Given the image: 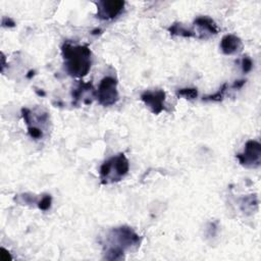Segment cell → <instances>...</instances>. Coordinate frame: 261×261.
<instances>
[{
	"mask_svg": "<svg viewBox=\"0 0 261 261\" xmlns=\"http://www.w3.org/2000/svg\"><path fill=\"white\" fill-rule=\"evenodd\" d=\"M129 163L123 153L117 154L104 161L100 167V179L103 185L121 180L128 172Z\"/></svg>",
	"mask_w": 261,
	"mask_h": 261,
	"instance_id": "cell-3",
	"label": "cell"
},
{
	"mask_svg": "<svg viewBox=\"0 0 261 261\" xmlns=\"http://www.w3.org/2000/svg\"><path fill=\"white\" fill-rule=\"evenodd\" d=\"M141 100L153 114H159L165 108V92L163 90L145 91L141 95Z\"/></svg>",
	"mask_w": 261,
	"mask_h": 261,
	"instance_id": "cell-6",
	"label": "cell"
},
{
	"mask_svg": "<svg viewBox=\"0 0 261 261\" xmlns=\"http://www.w3.org/2000/svg\"><path fill=\"white\" fill-rule=\"evenodd\" d=\"M61 53L65 71L74 77H83L91 69L92 52L88 46L75 45L69 41L63 43Z\"/></svg>",
	"mask_w": 261,
	"mask_h": 261,
	"instance_id": "cell-2",
	"label": "cell"
},
{
	"mask_svg": "<svg viewBox=\"0 0 261 261\" xmlns=\"http://www.w3.org/2000/svg\"><path fill=\"white\" fill-rule=\"evenodd\" d=\"M176 95L188 100H193L198 97V90L197 88H184L177 90Z\"/></svg>",
	"mask_w": 261,
	"mask_h": 261,
	"instance_id": "cell-11",
	"label": "cell"
},
{
	"mask_svg": "<svg viewBox=\"0 0 261 261\" xmlns=\"http://www.w3.org/2000/svg\"><path fill=\"white\" fill-rule=\"evenodd\" d=\"M51 203H52V198L50 195H45L42 197V199L39 201L38 203V207L39 209L46 211L51 207Z\"/></svg>",
	"mask_w": 261,
	"mask_h": 261,
	"instance_id": "cell-13",
	"label": "cell"
},
{
	"mask_svg": "<svg viewBox=\"0 0 261 261\" xmlns=\"http://www.w3.org/2000/svg\"><path fill=\"white\" fill-rule=\"evenodd\" d=\"M140 237L128 226H119L110 230L106 237V251L104 258L107 260H121L125 251L139 247Z\"/></svg>",
	"mask_w": 261,
	"mask_h": 261,
	"instance_id": "cell-1",
	"label": "cell"
},
{
	"mask_svg": "<svg viewBox=\"0 0 261 261\" xmlns=\"http://www.w3.org/2000/svg\"><path fill=\"white\" fill-rule=\"evenodd\" d=\"M220 49L225 55H232L239 53L243 49V42L239 37L232 34L225 35L220 41Z\"/></svg>",
	"mask_w": 261,
	"mask_h": 261,
	"instance_id": "cell-9",
	"label": "cell"
},
{
	"mask_svg": "<svg viewBox=\"0 0 261 261\" xmlns=\"http://www.w3.org/2000/svg\"><path fill=\"white\" fill-rule=\"evenodd\" d=\"M245 83H246V81H244V80L236 81L234 84L232 85V88H233V89H240V88H242V87L245 85Z\"/></svg>",
	"mask_w": 261,
	"mask_h": 261,
	"instance_id": "cell-16",
	"label": "cell"
},
{
	"mask_svg": "<svg viewBox=\"0 0 261 261\" xmlns=\"http://www.w3.org/2000/svg\"><path fill=\"white\" fill-rule=\"evenodd\" d=\"M124 2L120 0H106L97 3V17L102 20L115 18L123 10Z\"/></svg>",
	"mask_w": 261,
	"mask_h": 261,
	"instance_id": "cell-7",
	"label": "cell"
},
{
	"mask_svg": "<svg viewBox=\"0 0 261 261\" xmlns=\"http://www.w3.org/2000/svg\"><path fill=\"white\" fill-rule=\"evenodd\" d=\"M195 37L200 39H208L218 33V27L209 16H199L194 20Z\"/></svg>",
	"mask_w": 261,
	"mask_h": 261,
	"instance_id": "cell-8",
	"label": "cell"
},
{
	"mask_svg": "<svg viewBox=\"0 0 261 261\" xmlns=\"http://www.w3.org/2000/svg\"><path fill=\"white\" fill-rule=\"evenodd\" d=\"M228 88V85L225 83L222 85V87L213 95H209V96H206L203 98V100L205 101H215V102H218V101H221L222 98H223V95L224 93L226 92V89Z\"/></svg>",
	"mask_w": 261,
	"mask_h": 261,
	"instance_id": "cell-12",
	"label": "cell"
},
{
	"mask_svg": "<svg viewBox=\"0 0 261 261\" xmlns=\"http://www.w3.org/2000/svg\"><path fill=\"white\" fill-rule=\"evenodd\" d=\"M95 97L102 106L114 105L118 101L117 80L112 76L103 77L95 92Z\"/></svg>",
	"mask_w": 261,
	"mask_h": 261,
	"instance_id": "cell-4",
	"label": "cell"
},
{
	"mask_svg": "<svg viewBox=\"0 0 261 261\" xmlns=\"http://www.w3.org/2000/svg\"><path fill=\"white\" fill-rule=\"evenodd\" d=\"M2 252H3V253H1V259H2L3 261H8V259H10L9 254L6 253V251H5L4 248H2Z\"/></svg>",
	"mask_w": 261,
	"mask_h": 261,
	"instance_id": "cell-17",
	"label": "cell"
},
{
	"mask_svg": "<svg viewBox=\"0 0 261 261\" xmlns=\"http://www.w3.org/2000/svg\"><path fill=\"white\" fill-rule=\"evenodd\" d=\"M239 162L246 167L256 168L261 163V145L255 140H249L245 144V149L242 153L237 154Z\"/></svg>",
	"mask_w": 261,
	"mask_h": 261,
	"instance_id": "cell-5",
	"label": "cell"
},
{
	"mask_svg": "<svg viewBox=\"0 0 261 261\" xmlns=\"http://www.w3.org/2000/svg\"><path fill=\"white\" fill-rule=\"evenodd\" d=\"M2 24L4 27H13L15 23L14 21L11 19V18H7V17H3V20H2Z\"/></svg>",
	"mask_w": 261,
	"mask_h": 261,
	"instance_id": "cell-15",
	"label": "cell"
},
{
	"mask_svg": "<svg viewBox=\"0 0 261 261\" xmlns=\"http://www.w3.org/2000/svg\"><path fill=\"white\" fill-rule=\"evenodd\" d=\"M168 32L173 35V36H180V37H185V38H191V37H195L194 31L189 30L188 28H186L182 23L180 22H174L172 23L169 28H168Z\"/></svg>",
	"mask_w": 261,
	"mask_h": 261,
	"instance_id": "cell-10",
	"label": "cell"
},
{
	"mask_svg": "<svg viewBox=\"0 0 261 261\" xmlns=\"http://www.w3.org/2000/svg\"><path fill=\"white\" fill-rule=\"evenodd\" d=\"M241 64H242V70L245 73L251 71L253 68V60L249 56H244Z\"/></svg>",
	"mask_w": 261,
	"mask_h": 261,
	"instance_id": "cell-14",
	"label": "cell"
}]
</instances>
